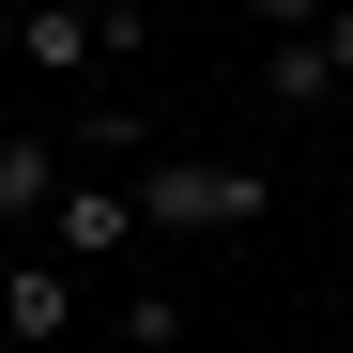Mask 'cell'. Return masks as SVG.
I'll return each mask as SVG.
<instances>
[{"mask_svg":"<svg viewBox=\"0 0 353 353\" xmlns=\"http://www.w3.org/2000/svg\"><path fill=\"white\" fill-rule=\"evenodd\" d=\"M16 62H31V77H92V62H108V16H77V0H31V16H16Z\"/></svg>","mask_w":353,"mask_h":353,"instance_id":"obj_3","label":"cell"},{"mask_svg":"<svg viewBox=\"0 0 353 353\" xmlns=\"http://www.w3.org/2000/svg\"><path fill=\"white\" fill-rule=\"evenodd\" d=\"M77 16H108V0H77Z\"/></svg>","mask_w":353,"mask_h":353,"instance_id":"obj_9","label":"cell"},{"mask_svg":"<svg viewBox=\"0 0 353 353\" xmlns=\"http://www.w3.org/2000/svg\"><path fill=\"white\" fill-rule=\"evenodd\" d=\"M139 230H154V215H139V185H62V261H123Z\"/></svg>","mask_w":353,"mask_h":353,"instance_id":"obj_5","label":"cell"},{"mask_svg":"<svg viewBox=\"0 0 353 353\" xmlns=\"http://www.w3.org/2000/svg\"><path fill=\"white\" fill-rule=\"evenodd\" d=\"M323 92H353V16L292 31V46H261V108H323Z\"/></svg>","mask_w":353,"mask_h":353,"instance_id":"obj_2","label":"cell"},{"mask_svg":"<svg viewBox=\"0 0 353 353\" xmlns=\"http://www.w3.org/2000/svg\"><path fill=\"white\" fill-rule=\"evenodd\" d=\"M46 185H62V139H0V230H16V215H62Z\"/></svg>","mask_w":353,"mask_h":353,"instance_id":"obj_6","label":"cell"},{"mask_svg":"<svg viewBox=\"0 0 353 353\" xmlns=\"http://www.w3.org/2000/svg\"><path fill=\"white\" fill-rule=\"evenodd\" d=\"M261 200H276V185H261L246 154H154V169H139V215H154V230H246Z\"/></svg>","mask_w":353,"mask_h":353,"instance_id":"obj_1","label":"cell"},{"mask_svg":"<svg viewBox=\"0 0 353 353\" xmlns=\"http://www.w3.org/2000/svg\"><path fill=\"white\" fill-rule=\"evenodd\" d=\"M0 323H16V353H62V323H77V261H16V276H0Z\"/></svg>","mask_w":353,"mask_h":353,"instance_id":"obj_4","label":"cell"},{"mask_svg":"<svg viewBox=\"0 0 353 353\" xmlns=\"http://www.w3.org/2000/svg\"><path fill=\"white\" fill-rule=\"evenodd\" d=\"M0 353H16V323H0Z\"/></svg>","mask_w":353,"mask_h":353,"instance_id":"obj_8","label":"cell"},{"mask_svg":"<svg viewBox=\"0 0 353 353\" xmlns=\"http://www.w3.org/2000/svg\"><path fill=\"white\" fill-rule=\"evenodd\" d=\"M16 16H31V0H0V62H16Z\"/></svg>","mask_w":353,"mask_h":353,"instance_id":"obj_7","label":"cell"}]
</instances>
